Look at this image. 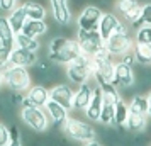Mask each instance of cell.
Returning <instances> with one entry per match:
<instances>
[{
  "label": "cell",
  "instance_id": "obj_1",
  "mask_svg": "<svg viewBox=\"0 0 151 146\" xmlns=\"http://www.w3.org/2000/svg\"><path fill=\"white\" fill-rule=\"evenodd\" d=\"M76 41L80 46L83 56L87 58H95V56L102 55L105 51V41L102 39V36L99 34V31H85V29H78L76 32Z\"/></svg>",
  "mask_w": 151,
  "mask_h": 146
},
{
  "label": "cell",
  "instance_id": "obj_2",
  "mask_svg": "<svg viewBox=\"0 0 151 146\" xmlns=\"http://www.w3.org/2000/svg\"><path fill=\"white\" fill-rule=\"evenodd\" d=\"M0 71H2V77H4V83L12 92H24L31 87V75H29L27 68L14 66V65L9 63Z\"/></svg>",
  "mask_w": 151,
  "mask_h": 146
},
{
  "label": "cell",
  "instance_id": "obj_3",
  "mask_svg": "<svg viewBox=\"0 0 151 146\" xmlns=\"http://www.w3.org/2000/svg\"><path fill=\"white\" fill-rule=\"evenodd\" d=\"M63 131L66 132V136L80 143H88L92 139H97V131L93 126L88 122H83L76 117H68L63 122Z\"/></svg>",
  "mask_w": 151,
  "mask_h": 146
},
{
  "label": "cell",
  "instance_id": "obj_4",
  "mask_svg": "<svg viewBox=\"0 0 151 146\" xmlns=\"http://www.w3.org/2000/svg\"><path fill=\"white\" fill-rule=\"evenodd\" d=\"M93 75V63L90 58L80 55L75 61L68 63L66 68V77L70 78V82L75 85H82L85 82H88V78Z\"/></svg>",
  "mask_w": 151,
  "mask_h": 146
},
{
  "label": "cell",
  "instance_id": "obj_5",
  "mask_svg": "<svg viewBox=\"0 0 151 146\" xmlns=\"http://www.w3.org/2000/svg\"><path fill=\"white\" fill-rule=\"evenodd\" d=\"M22 121L36 132H44L49 126V117L46 111L41 107H34V105H24L22 107Z\"/></svg>",
  "mask_w": 151,
  "mask_h": 146
},
{
  "label": "cell",
  "instance_id": "obj_6",
  "mask_svg": "<svg viewBox=\"0 0 151 146\" xmlns=\"http://www.w3.org/2000/svg\"><path fill=\"white\" fill-rule=\"evenodd\" d=\"M134 44V37H131L127 32H114L109 39H105V51L110 56H124L132 51Z\"/></svg>",
  "mask_w": 151,
  "mask_h": 146
},
{
  "label": "cell",
  "instance_id": "obj_7",
  "mask_svg": "<svg viewBox=\"0 0 151 146\" xmlns=\"http://www.w3.org/2000/svg\"><path fill=\"white\" fill-rule=\"evenodd\" d=\"M102 9L99 7V5H87V7L83 9L80 15H78V29H85V31H95L99 27V22L102 19Z\"/></svg>",
  "mask_w": 151,
  "mask_h": 146
},
{
  "label": "cell",
  "instance_id": "obj_8",
  "mask_svg": "<svg viewBox=\"0 0 151 146\" xmlns=\"http://www.w3.org/2000/svg\"><path fill=\"white\" fill-rule=\"evenodd\" d=\"M82 55L80 51V46H78V41L76 39H71L66 48L60 49V51H49V61L51 63H56V65H68V63L75 61L78 56Z\"/></svg>",
  "mask_w": 151,
  "mask_h": 146
},
{
  "label": "cell",
  "instance_id": "obj_9",
  "mask_svg": "<svg viewBox=\"0 0 151 146\" xmlns=\"http://www.w3.org/2000/svg\"><path fill=\"white\" fill-rule=\"evenodd\" d=\"M134 70L131 65L127 63H124L122 60L119 63H116V66H114V78H112V83L119 87V88H129L132 87L134 83Z\"/></svg>",
  "mask_w": 151,
  "mask_h": 146
},
{
  "label": "cell",
  "instance_id": "obj_10",
  "mask_svg": "<svg viewBox=\"0 0 151 146\" xmlns=\"http://www.w3.org/2000/svg\"><path fill=\"white\" fill-rule=\"evenodd\" d=\"M73 95H75V90L70 87V85L60 83L55 85L51 90H49V99L55 100L56 104L63 105L65 109H71V102H73Z\"/></svg>",
  "mask_w": 151,
  "mask_h": 146
},
{
  "label": "cell",
  "instance_id": "obj_11",
  "mask_svg": "<svg viewBox=\"0 0 151 146\" xmlns=\"http://www.w3.org/2000/svg\"><path fill=\"white\" fill-rule=\"evenodd\" d=\"M36 61H37L36 51H29V49H22V48H14L10 51V60H9V63L14 65V66L29 68V66H34Z\"/></svg>",
  "mask_w": 151,
  "mask_h": 146
},
{
  "label": "cell",
  "instance_id": "obj_12",
  "mask_svg": "<svg viewBox=\"0 0 151 146\" xmlns=\"http://www.w3.org/2000/svg\"><path fill=\"white\" fill-rule=\"evenodd\" d=\"M116 7L124 15V19L127 22H131V24L141 17V9H143V5L139 4V0H117Z\"/></svg>",
  "mask_w": 151,
  "mask_h": 146
},
{
  "label": "cell",
  "instance_id": "obj_13",
  "mask_svg": "<svg viewBox=\"0 0 151 146\" xmlns=\"http://www.w3.org/2000/svg\"><path fill=\"white\" fill-rule=\"evenodd\" d=\"M92 93H93V87H92L88 82L78 85V90H75V95H73L71 109H75V111H85L87 105L90 104Z\"/></svg>",
  "mask_w": 151,
  "mask_h": 146
},
{
  "label": "cell",
  "instance_id": "obj_14",
  "mask_svg": "<svg viewBox=\"0 0 151 146\" xmlns=\"http://www.w3.org/2000/svg\"><path fill=\"white\" fill-rule=\"evenodd\" d=\"M119 26H121L119 17H117L116 14L107 12V14L102 15V19H100V22H99L97 31H99V34L102 36V39L105 41V39H109L114 32H117V27H119Z\"/></svg>",
  "mask_w": 151,
  "mask_h": 146
},
{
  "label": "cell",
  "instance_id": "obj_15",
  "mask_svg": "<svg viewBox=\"0 0 151 146\" xmlns=\"http://www.w3.org/2000/svg\"><path fill=\"white\" fill-rule=\"evenodd\" d=\"M26 100L29 102V105L44 109V105L48 104V100H49V90L44 85H32V87H29Z\"/></svg>",
  "mask_w": 151,
  "mask_h": 146
},
{
  "label": "cell",
  "instance_id": "obj_16",
  "mask_svg": "<svg viewBox=\"0 0 151 146\" xmlns=\"http://www.w3.org/2000/svg\"><path fill=\"white\" fill-rule=\"evenodd\" d=\"M51 4V10H53V17L60 26H66L71 19V10H70L68 0H49Z\"/></svg>",
  "mask_w": 151,
  "mask_h": 146
},
{
  "label": "cell",
  "instance_id": "obj_17",
  "mask_svg": "<svg viewBox=\"0 0 151 146\" xmlns=\"http://www.w3.org/2000/svg\"><path fill=\"white\" fill-rule=\"evenodd\" d=\"M44 111L48 114L49 121L55 126H61L63 122L68 119V109H65L63 105L56 104L55 100H51V99L48 100V104L44 105Z\"/></svg>",
  "mask_w": 151,
  "mask_h": 146
},
{
  "label": "cell",
  "instance_id": "obj_18",
  "mask_svg": "<svg viewBox=\"0 0 151 146\" xmlns=\"http://www.w3.org/2000/svg\"><path fill=\"white\" fill-rule=\"evenodd\" d=\"M0 46L9 49L15 48V34L9 24V19L4 15H0Z\"/></svg>",
  "mask_w": 151,
  "mask_h": 146
},
{
  "label": "cell",
  "instance_id": "obj_19",
  "mask_svg": "<svg viewBox=\"0 0 151 146\" xmlns=\"http://www.w3.org/2000/svg\"><path fill=\"white\" fill-rule=\"evenodd\" d=\"M102 90L97 87L93 88V93H92V99H90V104L87 105L85 109V114L90 121H99L100 117V111H102Z\"/></svg>",
  "mask_w": 151,
  "mask_h": 146
},
{
  "label": "cell",
  "instance_id": "obj_20",
  "mask_svg": "<svg viewBox=\"0 0 151 146\" xmlns=\"http://www.w3.org/2000/svg\"><path fill=\"white\" fill-rule=\"evenodd\" d=\"M148 116H143V114H136V112H129L127 116V121H126V131L132 132V134H137V132H144L146 126H148V121H146Z\"/></svg>",
  "mask_w": 151,
  "mask_h": 146
},
{
  "label": "cell",
  "instance_id": "obj_21",
  "mask_svg": "<svg viewBox=\"0 0 151 146\" xmlns=\"http://www.w3.org/2000/svg\"><path fill=\"white\" fill-rule=\"evenodd\" d=\"M7 19H9V24H10L12 31H14V34H19V32L22 31V27H24V24H26V21H27V15H26L24 7L21 5V7L12 9Z\"/></svg>",
  "mask_w": 151,
  "mask_h": 146
},
{
  "label": "cell",
  "instance_id": "obj_22",
  "mask_svg": "<svg viewBox=\"0 0 151 146\" xmlns=\"http://www.w3.org/2000/svg\"><path fill=\"white\" fill-rule=\"evenodd\" d=\"M127 116H129V105L121 97L116 102V107H114V124L117 127H124L126 121H127Z\"/></svg>",
  "mask_w": 151,
  "mask_h": 146
},
{
  "label": "cell",
  "instance_id": "obj_23",
  "mask_svg": "<svg viewBox=\"0 0 151 146\" xmlns=\"http://www.w3.org/2000/svg\"><path fill=\"white\" fill-rule=\"evenodd\" d=\"M48 31V26L44 21H34V19H27L24 27H22V34L26 36H32V37H37V36L44 34Z\"/></svg>",
  "mask_w": 151,
  "mask_h": 146
},
{
  "label": "cell",
  "instance_id": "obj_24",
  "mask_svg": "<svg viewBox=\"0 0 151 146\" xmlns=\"http://www.w3.org/2000/svg\"><path fill=\"white\" fill-rule=\"evenodd\" d=\"M22 7H24V10H26L27 19L44 21V17H46V10H44V7H42L41 4H37V2H34V0H27V2L22 4Z\"/></svg>",
  "mask_w": 151,
  "mask_h": 146
},
{
  "label": "cell",
  "instance_id": "obj_25",
  "mask_svg": "<svg viewBox=\"0 0 151 146\" xmlns=\"http://www.w3.org/2000/svg\"><path fill=\"white\" fill-rule=\"evenodd\" d=\"M132 55L136 58V63L143 65V66H150L151 65V44H134Z\"/></svg>",
  "mask_w": 151,
  "mask_h": 146
},
{
  "label": "cell",
  "instance_id": "obj_26",
  "mask_svg": "<svg viewBox=\"0 0 151 146\" xmlns=\"http://www.w3.org/2000/svg\"><path fill=\"white\" fill-rule=\"evenodd\" d=\"M15 48L36 51V49L39 48V41H37V37L26 36V34H22V32H19V34H15Z\"/></svg>",
  "mask_w": 151,
  "mask_h": 146
},
{
  "label": "cell",
  "instance_id": "obj_27",
  "mask_svg": "<svg viewBox=\"0 0 151 146\" xmlns=\"http://www.w3.org/2000/svg\"><path fill=\"white\" fill-rule=\"evenodd\" d=\"M127 105H129V112L148 116V99L143 97V95H134Z\"/></svg>",
  "mask_w": 151,
  "mask_h": 146
},
{
  "label": "cell",
  "instance_id": "obj_28",
  "mask_svg": "<svg viewBox=\"0 0 151 146\" xmlns=\"http://www.w3.org/2000/svg\"><path fill=\"white\" fill-rule=\"evenodd\" d=\"M134 42L136 44H151V26L144 24L137 29L136 36H134Z\"/></svg>",
  "mask_w": 151,
  "mask_h": 146
},
{
  "label": "cell",
  "instance_id": "obj_29",
  "mask_svg": "<svg viewBox=\"0 0 151 146\" xmlns=\"http://www.w3.org/2000/svg\"><path fill=\"white\" fill-rule=\"evenodd\" d=\"M144 24L151 26V4H144L143 9H141V17H139L137 21H134L131 26L136 27V29H139L141 26H144Z\"/></svg>",
  "mask_w": 151,
  "mask_h": 146
},
{
  "label": "cell",
  "instance_id": "obj_30",
  "mask_svg": "<svg viewBox=\"0 0 151 146\" xmlns=\"http://www.w3.org/2000/svg\"><path fill=\"white\" fill-rule=\"evenodd\" d=\"M10 141V134H9V127L0 122V146H7Z\"/></svg>",
  "mask_w": 151,
  "mask_h": 146
},
{
  "label": "cell",
  "instance_id": "obj_31",
  "mask_svg": "<svg viewBox=\"0 0 151 146\" xmlns=\"http://www.w3.org/2000/svg\"><path fill=\"white\" fill-rule=\"evenodd\" d=\"M10 51H12V49L0 46V70L4 68L5 65H9V60H10Z\"/></svg>",
  "mask_w": 151,
  "mask_h": 146
},
{
  "label": "cell",
  "instance_id": "obj_32",
  "mask_svg": "<svg viewBox=\"0 0 151 146\" xmlns=\"http://www.w3.org/2000/svg\"><path fill=\"white\" fill-rule=\"evenodd\" d=\"M17 0H0V10L2 12H10L15 7Z\"/></svg>",
  "mask_w": 151,
  "mask_h": 146
},
{
  "label": "cell",
  "instance_id": "obj_33",
  "mask_svg": "<svg viewBox=\"0 0 151 146\" xmlns=\"http://www.w3.org/2000/svg\"><path fill=\"white\" fill-rule=\"evenodd\" d=\"M83 146H104L100 141H97V139H92V141H88V143H83Z\"/></svg>",
  "mask_w": 151,
  "mask_h": 146
},
{
  "label": "cell",
  "instance_id": "obj_34",
  "mask_svg": "<svg viewBox=\"0 0 151 146\" xmlns=\"http://www.w3.org/2000/svg\"><path fill=\"white\" fill-rule=\"evenodd\" d=\"M7 146H22V141L21 139H10Z\"/></svg>",
  "mask_w": 151,
  "mask_h": 146
},
{
  "label": "cell",
  "instance_id": "obj_35",
  "mask_svg": "<svg viewBox=\"0 0 151 146\" xmlns=\"http://www.w3.org/2000/svg\"><path fill=\"white\" fill-rule=\"evenodd\" d=\"M148 117H151V90H150V93H148Z\"/></svg>",
  "mask_w": 151,
  "mask_h": 146
},
{
  "label": "cell",
  "instance_id": "obj_36",
  "mask_svg": "<svg viewBox=\"0 0 151 146\" xmlns=\"http://www.w3.org/2000/svg\"><path fill=\"white\" fill-rule=\"evenodd\" d=\"M2 83H4V77H2V71H0V87H2Z\"/></svg>",
  "mask_w": 151,
  "mask_h": 146
},
{
  "label": "cell",
  "instance_id": "obj_37",
  "mask_svg": "<svg viewBox=\"0 0 151 146\" xmlns=\"http://www.w3.org/2000/svg\"><path fill=\"white\" fill-rule=\"evenodd\" d=\"M150 146H151V145H150Z\"/></svg>",
  "mask_w": 151,
  "mask_h": 146
}]
</instances>
